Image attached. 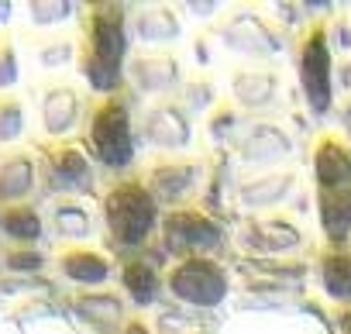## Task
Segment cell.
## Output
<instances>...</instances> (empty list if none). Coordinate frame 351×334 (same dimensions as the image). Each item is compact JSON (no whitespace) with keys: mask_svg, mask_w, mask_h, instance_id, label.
Listing matches in <instances>:
<instances>
[{"mask_svg":"<svg viewBox=\"0 0 351 334\" xmlns=\"http://www.w3.org/2000/svg\"><path fill=\"white\" fill-rule=\"evenodd\" d=\"M93 141L100 148V155L114 165H121L128 155H131V141H128V124H124V114L121 107H104L97 114V124H93Z\"/></svg>","mask_w":351,"mask_h":334,"instance_id":"obj_1","label":"cell"},{"mask_svg":"<svg viewBox=\"0 0 351 334\" xmlns=\"http://www.w3.org/2000/svg\"><path fill=\"white\" fill-rule=\"evenodd\" d=\"M148 221H152V211H148V200L138 190H124L110 200V224L121 231V238L138 241L145 235Z\"/></svg>","mask_w":351,"mask_h":334,"instance_id":"obj_2","label":"cell"},{"mask_svg":"<svg viewBox=\"0 0 351 334\" xmlns=\"http://www.w3.org/2000/svg\"><path fill=\"white\" fill-rule=\"evenodd\" d=\"M32 190V162L25 155H8L0 162V200H21Z\"/></svg>","mask_w":351,"mask_h":334,"instance_id":"obj_3","label":"cell"},{"mask_svg":"<svg viewBox=\"0 0 351 334\" xmlns=\"http://www.w3.org/2000/svg\"><path fill=\"white\" fill-rule=\"evenodd\" d=\"M0 231H4L8 238H14V241H35L42 235V221L32 207L11 204L4 214H0Z\"/></svg>","mask_w":351,"mask_h":334,"instance_id":"obj_4","label":"cell"},{"mask_svg":"<svg viewBox=\"0 0 351 334\" xmlns=\"http://www.w3.org/2000/svg\"><path fill=\"white\" fill-rule=\"evenodd\" d=\"M303 80H306V86H310V93H313V104L317 107H324L327 104V52L313 42L310 49H306V56H303Z\"/></svg>","mask_w":351,"mask_h":334,"instance_id":"obj_5","label":"cell"},{"mask_svg":"<svg viewBox=\"0 0 351 334\" xmlns=\"http://www.w3.org/2000/svg\"><path fill=\"white\" fill-rule=\"evenodd\" d=\"M21 124H25L21 104L14 97H0V141H14L21 134Z\"/></svg>","mask_w":351,"mask_h":334,"instance_id":"obj_6","label":"cell"},{"mask_svg":"<svg viewBox=\"0 0 351 334\" xmlns=\"http://www.w3.org/2000/svg\"><path fill=\"white\" fill-rule=\"evenodd\" d=\"M348 158L337 152V148H327V152H320V180L327 183V187H337V183H344V176H348Z\"/></svg>","mask_w":351,"mask_h":334,"instance_id":"obj_7","label":"cell"},{"mask_svg":"<svg viewBox=\"0 0 351 334\" xmlns=\"http://www.w3.org/2000/svg\"><path fill=\"white\" fill-rule=\"evenodd\" d=\"M66 272H69L73 279H100L107 269H104V262L93 259V255H66Z\"/></svg>","mask_w":351,"mask_h":334,"instance_id":"obj_8","label":"cell"},{"mask_svg":"<svg viewBox=\"0 0 351 334\" xmlns=\"http://www.w3.org/2000/svg\"><path fill=\"white\" fill-rule=\"evenodd\" d=\"M327 286L337 296L351 293V259H330L327 262Z\"/></svg>","mask_w":351,"mask_h":334,"instance_id":"obj_9","label":"cell"},{"mask_svg":"<svg viewBox=\"0 0 351 334\" xmlns=\"http://www.w3.org/2000/svg\"><path fill=\"white\" fill-rule=\"evenodd\" d=\"M83 173H86V165H83V158H80L76 152L66 148V152L56 155V176H59L62 183H76Z\"/></svg>","mask_w":351,"mask_h":334,"instance_id":"obj_10","label":"cell"},{"mask_svg":"<svg viewBox=\"0 0 351 334\" xmlns=\"http://www.w3.org/2000/svg\"><path fill=\"white\" fill-rule=\"evenodd\" d=\"M124 279H128V286L138 293V300H148V289H152V272H148L145 265H131Z\"/></svg>","mask_w":351,"mask_h":334,"instance_id":"obj_11","label":"cell"},{"mask_svg":"<svg viewBox=\"0 0 351 334\" xmlns=\"http://www.w3.org/2000/svg\"><path fill=\"white\" fill-rule=\"evenodd\" d=\"M18 80V62H14V52L4 45L0 49V86H11Z\"/></svg>","mask_w":351,"mask_h":334,"instance_id":"obj_12","label":"cell"},{"mask_svg":"<svg viewBox=\"0 0 351 334\" xmlns=\"http://www.w3.org/2000/svg\"><path fill=\"white\" fill-rule=\"evenodd\" d=\"M11 265L14 269H35L38 265V255H11Z\"/></svg>","mask_w":351,"mask_h":334,"instance_id":"obj_13","label":"cell"}]
</instances>
